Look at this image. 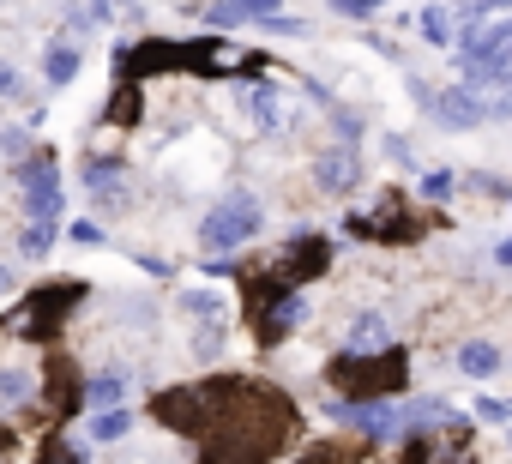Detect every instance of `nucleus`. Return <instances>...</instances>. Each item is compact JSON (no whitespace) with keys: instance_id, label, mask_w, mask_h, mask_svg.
<instances>
[{"instance_id":"obj_1","label":"nucleus","mask_w":512,"mask_h":464,"mask_svg":"<svg viewBox=\"0 0 512 464\" xmlns=\"http://www.w3.org/2000/svg\"><path fill=\"white\" fill-rule=\"evenodd\" d=\"M332 386L344 392V404H392L410 386V362L398 350L380 356H338L332 362Z\"/></svg>"},{"instance_id":"obj_2","label":"nucleus","mask_w":512,"mask_h":464,"mask_svg":"<svg viewBox=\"0 0 512 464\" xmlns=\"http://www.w3.org/2000/svg\"><path fill=\"white\" fill-rule=\"evenodd\" d=\"M247 236H260V199H253V193L217 199V205L205 211V223H199V248H205V254H229V248H241Z\"/></svg>"},{"instance_id":"obj_3","label":"nucleus","mask_w":512,"mask_h":464,"mask_svg":"<svg viewBox=\"0 0 512 464\" xmlns=\"http://www.w3.org/2000/svg\"><path fill=\"white\" fill-rule=\"evenodd\" d=\"M428 109H434L440 127H458V133L488 121V103H482V91H470V85H446L440 97H428Z\"/></svg>"},{"instance_id":"obj_4","label":"nucleus","mask_w":512,"mask_h":464,"mask_svg":"<svg viewBox=\"0 0 512 464\" xmlns=\"http://www.w3.org/2000/svg\"><path fill=\"white\" fill-rule=\"evenodd\" d=\"M19 181H25V199H31V223H55L61 217V169L55 163H25Z\"/></svg>"},{"instance_id":"obj_5","label":"nucleus","mask_w":512,"mask_h":464,"mask_svg":"<svg viewBox=\"0 0 512 464\" xmlns=\"http://www.w3.org/2000/svg\"><path fill=\"white\" fill-rule=\"evenodd\" d=\"M404 464H476V458H470V446H458V440L446 446L440 428H434V434H410V440H404Z\"/></svg>"},{"instance_id":"obj_6","label":"nucleus","mask_w":512,"mask_h":464,"mask_svg":"<svg viewBox=\"0 0 512 464\" xmlns=\"http://www.w3.org/2000/svg\"><path fill=\"white\" fill-rule=\"evenodd\" d=\"M314 181H320V193H350V187L362 181L356 151H350V145H344V151H326V157L314 163Z\"/></svg>"},{"instance_id":"obj_7","label":"nucleus","mask_w":512,"mask_h":464,"mask_svg":"<svg viewBox=\"0 0 512 464\" xmlns=\"http://www.w3.org/2000/svg\"><path fill=\"white\" fill-rule=\"evenodd\" d=\"M241 19H278V0H211L205 7V25H241Z\"/></svg>"},{"instance_id":"obj_8","label":"nucleus","mask_w":512,"mask_h":464,"mask_svg":"<svg viewBox=\"0 0 512 464\" xmlns=\"http://www.w3.org/2000/svg\"><path fill=\"white\" fill-rule=\"evenodd\" d=\"M380 350H392L386 314H356V326H350V356H380Z\"/></svg>"},{"instance_id":"obj_9","label":"nucleus","mask_w":512,"mask_h":464,"mask_svg":"<svg viewBox=\"0 0 512 464\" xmlns=\"http://www.w3.org/2000/svg\"><path fill=\"white\" fill-rule=\"evenodd\" d=\"M458 368H464L470 380H488V374L500 368V344H494V338H470V344H458Z\"/></svg>"},{"instance_id":"obj_10","label":"nucleus","mask_w":512,"mask_h":464,"mask_svg":"<svg viewBox=\"0 0 512 464\" xmlns=\"http://www.w3.org/2000/svg\"><path fill=\"white\" fill-rule=\"evenodd\" d=\"M308 320V302L302 296H278L272 308H266V338H284V332H296Z\"/></svg>"},{"instance_id":"obj_11","label":"nucleus","mask_w":512,"mask_h":464,"mask_svg":"<svg viewBox=\"0 0 512 464\" xmlns=\"http://www.w3.org/2000/svg\"><path fill=\"white\" fill-rule=\"evenodd\" d=\"M43 79H49V85H73V79H79V49H73V43H55V49L43 55Z\"/></svg>"},{"instance_id":"obj_12","label":"nucleus","mask_w":512,"mask_h":464,"mask_svg":"<svg viewBox=\"0 0 512 464\" xmlns=\"http://www.w3.org/2000/svg\"><path fill=\"white\" fill-rule=\"evenodd\" d=\"M241 109L253 115V127H278V91H266V85L241 91Z\"/></svg>"},{"instance_id":"obj_13","label":"nucleus","mask_w":512,"mask_h":464,"mask_svg":"<svg viewBox=\"0 0 512 464\" xmlns=\"http://www.w3.org/2000/svg\"><path fill=\"white\" fill-rule=\"evenodd\" d=\"M416 25H422V43H434V49H446V43H452V37H458V31H452V25H458V19H452V13H446V7H428V13H422V19H416Z\"/></svg>"},{"instance_id":"obj_14","label":"nucleus","mask_w":512,"mask_h":464,"mask_svg":"<svg viewBox=\"0 0 512 464\" xmlns=\"http://www.w3.org/2000/svg\"><path fill=\"white\" fill-rule=\"evenodd\" d=\"M85 398H91V404H103V410H115V404L127 398V374H97V380L85 386Z\"/></svg>"},{"instance_id":"obj_15","label":"nucleus","mask_w":512,"mask_h":464,"mask_svg":"<svg viewBox=\"0 0 512 464\" xmlns=\"http://www.w3.org/2000/svg\"><path fill=\"white\" fill-rule=\"evenodd\" d=\"M127 428H133V410H121V404H115V410H97V416H91V440H121Z\"/></svg>"},{"instance_id":"obj_16","label":"nucleus","mask_w":512,"mask_h":464,"mask_svg":"<svg viewBox=\"0 0 512 464\" xmlns=\"http://www.w3.org/2000/svg\"><path fill=\"white\" fill-rule=\"evenodd\" d=\"M452 187H458V175H452V169H428V175H422V199H446Z\"/></svg>"},{"instance_id":"obj_17","label":"nucleus","mask_w":512,"mask_h":464,"mask_svg":"<svg viewBox=\"0 0 512 464\" xmlns=\"http://www.w3.org/2000/svg\"><path fill=\"white\" fill-rule=\"evenodd\" d=\"M19 242H25V254H37V260H43V254H49V242H55V223H31Z\"/></svg>"},{"instance_id":"obj_18","label":"nucleus","mask_w":512,"mask_h":464,"mask_svg":"<svg viewBox=\"0 0 512 464\" xmlns=\"http://www.w3.org/2000/svg\"><path fill=\"white\" fill-rule=\"evenodd\" d=\"M0 398H31V374H0Z\"/></svg>"},{"instance_id":"obj_19","label":"nucleus","mask_w":512,"mask_h":464,"mask_svg":"<svg viewBox=\"0 0 512 464\" xmlns=\"http://www.w3.org/2000/svg\"><path fill=\"white\" fill-rule=\"evenodd\" d=\"M85 181H91L97 193H115V163H91V169H85Z\"/></svg>"},{"instance_id":"obj_20","label":"nucleus","mask_w":512,"mask_h":464,"mask_svg":"<svg viewBox=\"0 0 512 464\" xmlns=\"http://www.w3.org/2000/svg\"><path fill=\"white\" fill-rule=\"evenodd\" d=\"M476 416H482V422H506V416H512V404H500V398H482V404H476Z\"/></svg>"},{"instance_id":"obj_21","label":"nucleus","mask_w":512,"mask_h":464,"mask_svg":"<svg viewBox=\"0 0 512 464\" xmlns=\"http://www.w3.org/2000/svg\"><path fill=\"white\" fill-rule=\"evenodd\" d=\"M13 91H19V79H13V67H7V61H0V97H13Z\"/></svg>"},{"instance_id":"obj_22","label":"nucleus","mask_w":512,"mask_h":464,"mask_svg":"<svg viewBox=\"0 0 512 464\" xmlns=\"http://www.w3.org/2000/svg\"><path fill=\"white\" fill-rule=\"evenodd\" d=\"M506 7H512V0H476V13H482V19H488V13H506Z\"/></svg>"},{"instance_id":"obj_23","label":"nucleus","mask_w":512,"mask_h":464,"mask_svg":"<svg viewBox=\"0 0 512 464\" xmlns=\"http://www.w3.org/2000/svg\"><path fill=\"white\" fill-rule=\"evenodd\" d=\"M494 260H500V266H512V242H500V248H494Z\"/></svg>"},{"instance_id":"obj_24","label":"nucleus","mask_w":512,"mask_h":464,"mask_svg":"<svg viewBox=\"0 0 512 464\" xmlns=\"http://www.w3.org/2000/svg\"><path fill=\"white\" fill-rule=\"evenodd\" d=\"M7 290H13V278H7V266H0V296H7Z\"/></svg>"}]
</instances>
